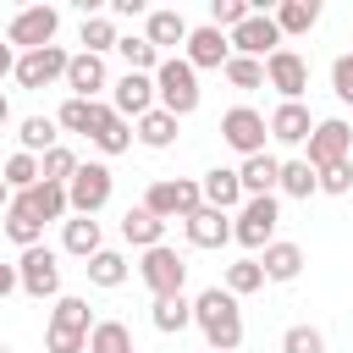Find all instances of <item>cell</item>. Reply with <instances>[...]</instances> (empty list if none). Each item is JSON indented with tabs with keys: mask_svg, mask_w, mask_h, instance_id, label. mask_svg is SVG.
<instances>
[{
	"mask_svg": "<svg viewBox=\"0 0 353 353\" xmlns=\"http://www.w3.org/2000/svg\"><path fill=\"white\" fill-rule=\"evenodd\" d=\"M0 127H11V99H6V88H0Z\"/></svg>",
	"mask_w": 353,
	"mask_h": 353,
	"instance_id": "816d5d0a",
	"label": "cell"
},
{
	"mask_svg": "<svg viewBox=\"0 0 353 353\" xmlns=\"http://www.w3.org/2000/svg\"><path fill=\"white\" fill-rule=\"evenodd\" d=\"M50 325H66V331H94V309H88V298H77V292H61L55 298V309H50Z\"/></svg>",
	"mask_w": 353,
	"mask_h": 353,
	"instance_id": "74e56055",
	"label": "cell"
},
{
	"mask_svg": "<svg viewBox=\"0 0 353 353\" xmlns=\"http://www.w3.org/2000/svg\"><path fill=\"white\" fill-rule=\"evenodd\" d=\"M17 292H28V298H61V254L55 248H22L17 254Z\"/></svg>",
	"mask_w": 353,
	"mask_h": 353,
	"instance_id": "8992f818",
	"label": "cell"
},
{
	"mask_svg": "<svg viewBox=\"0 0 353 353\" xmlns=\"http://www.w3.org/2000/svg\"><path fill=\"white\" fill-rule=\"evenodd\" d=\"M66 50L61 44H44V50H28V55H17V88H28V94H39V88H55L61 77H66Z\"/></svg>",
	"mask_w": 353,
	"mask_h": 353,
	"instance_id": "30bf717a",
	"label": "cell"
},
{
	"mask_svg": "<svg viewBox=\"0 0 353 353\" xmlns=\"http://www.w3.org/2000/svg\"><path fill=\"white\" fill-rule=\"evenodd\" d=\"M88 143H94L105 160H116V154H127V149H132V121H121V116L110 110V99H105V116H99V127L88 132Z\"/></svg>",
	"mask_w": 353,
	"mask_h": 353,
	"instance_id": "cb8c5ba5",
	"label": "cell"
},
{
	"mask_svg": "<svg viewBox=\"0 0 353 353\" xmlns=\"http://www.w3.org/2000/svg\"><path fill=\"white\" fill-rule=\"evenodd\" d=\"M55 33H61V11H55V6H22V11L6 22V44H11L17 55L55 44Z\"/></svg>",
	"mask_w": 353,
	"mask_h": 353,
	"instance_id": "52a82bcc",
	"label": "cell"
},
{
	"mask_svg": "<svg viewBox=\"0 0 353 353\" xmlns=\"http://www.w3.org/2000/svg\"><path fill=\"white\" fill-rule=\"evenodd\" d=\"M182 61H188L193 72H221V66L232 61V44H226V33H221V28H210V22H199V28H188V44H182Z\"/></svg>",
	"mask_w": 353,
	"mask_h": 353,
	"instance_id": "5bb4252c",
	"label": "cell"
},
{
	"mask_svg": "<svg viewBox=\"0 0 353 353\" xmlns=\"http://www.w3.org/2000/svg\"><path fill=\"white\" fill-rule=\"evenodd\" d=\"M110 11H116V17H149L143 0H110Z\"/></svg>",
	"mask_w": 353,
	"mask_h": 353,
	"instance_id": "c3c4849f",
	"label": "cell"
},
{
	"mask_svg": "<svg viewBox=\"0 0 353 353\" xmlns=\"http://www.w3.org/2000/svg\"><path fill=\"white\" fill-rule=\"evenodd\" d=\"M193 325L204 331V353H237L243 347V309L226 287L193 292Z\"/></svg>",
	"mask_w": 353,
	"mask_h": 353,
	"instance_id": "6da1fadb",
	"label": "cell"
},
{
	"mask_svg": "<svg viewBox=\"0 0 353 353\" xmlns=\"http://www.w3.org/2000/svg\"><path fill=\"white\" fill-rule=\"evenodd\" d=\"M199 99H204V88H199V72L182 61V55H165L160 66H154V105L165 110V116H193L199 110Z\"/></svg>",
	"mask_w": 353,
	"mask_h": 353,
	"instance_id": "7a4b0ae2",
	"label": "cell"
},
{
	"mask_svg": "<svg viewBox=\"0 0 353 353\" xmlns=\"http://www.w3.org/2000/svg\"><path fill=\"white\" fill-rule=\"evenodd\" d=\"M149 325H154L160 336H176V331H188V325H193V298H188V292L154 298V303H149Z\"/></svg>",
	"mask_w": 353,
	"mask_h": 353,
	"instance_id": "4316f807",
	"label": "cell"
},
{
	"mask_svg": "<svg viewBox=\"0 0 353 353\" xmlns=\"http://www.w3.org/2000/svg\"><path fill=\"white\" fill-rule=\"evenodd\" d=\"M331 94H336L342 105H353V55H336V61H331Z\"/></svg>",
	"mask_w": 353,
	"mask_h": 353,
	"instance_id": "7dc6e473",
	"label": "cell"
},
{
	"mask_svg": "<svg viewBox=\"0 0 353 353\" xmlns=\"http://www.w3.org/2000/svg\"><path fill=\"white\" fill-rule=\"evenodd\" d=\"M143 210L154 221H188L193 210H204V193H199V176H160L143 188Z\"/></svg>",
	"mask_w": 353,
	"mask_h": 353,
	"instance_id": "277c9868",
	"label": "cell"
},
{
	"mask_svg": "<svg viewBox=\"0 0 353 353\" xmlns=\"http://www.w3.org/2000/svg\"><path fill=\"white\" fill-rule=\"evenodd\" d=\"M6 210H11V188L0 182V215H6Z\"/></svg>",
	"mask_w": 353,
	"mask_h": 353,
	"instance_id": "f5cc1de1",
	"label": "cell"
},
{
	"mask_svg": "<svg viewBox=\"0 0 353 353\" xmlns=\"http://www.w3.org/2000/svg\"><path fill=\"white\" fill-rule=\"evenodd\" d=\"M11 72H17V50H11V44H6V39H0V83H6V77H11Z\"/></svg>",
	"mask_w": 353,
	"mask_h": 353,
	"instance_id": "f907efd6",
	"label": "cell"
},
{
	"mask_svg": "<svg viewBox=\"0 0 353 353\" xmlns=\"http://www.w3.org/2000/svg\"><path fill=\"white\" fill-rule=\"evenodd\" d=\"M138 281L149 287V298H171V292L188 287V259H182L171 243L143 248V259H138Z\"/></svg>",
	"mask_w": 353,
	"mask_h": 353,
	"instance_id": "ba28073f",
	"label": "cell"
},
{
	"mask_svg": "<svg viewBox=\"0 0 353 353\" xmlns=\"http://www.w3.org/2000/svg\"><path fill=\"white\" fill-rule=\"evenodd\" d=\"M88 353H138V342H132V331H127L121 320H94Z\"/></svg>",
	"mask_w": 353,
	"mask_h": 353,
	"instance_id": "f35d334b",
	"label": "cell"
},
{
	"mask_svg": "<svg viewBox=\"0 0 353 353\" xmlns=\"http://www.w3.org/2000/svg\"><path fill=\"white\" fill-rule=\"evenodd\" d=\"M17 143H22V154H50L55 143H61V127H55V116H22L17 121Z\"/></svg>",
	"mask_w": 353,
	"mask_h": 353,
	"instance_id": "f1b7e54d",
	"label": "cell"
},
{
	"mask_svg": "<svg viewBox=\"0 0 353 353\" xmlns=\"http://www.w3.org/2000/svg\"><path fill=\"white\" fill-rule=\"evenodd\" d=\"M276 193H287V199H309V193H320V176H314V165H309L303 154H292V160H281V176H276Z\"/></svg>",
	"mask_w": 353,
	"mask_h": 353,
	"instance_id": "836d02e7",
	"label": "cell"
},
{
	"mask_svg": "<svg viewBox=\"0 0 353 353\" xmlns=\"http://www.w3.org/2000/svg\"><path fill=\"white\" fill-rule=\"evenodd\" d=\"M199 193H204V204L210 210H237L243 204V182H237V165H210L204 176H199Z\"/></svg>",
	"mask_w": 353,
	"mask_h": 353,
	"instance_id": "7402d4cb",
	"label": "cell"
},
{
	"mask_svg": "<svg viewBox=\"0 0 353 353\" xmlns=\"http://www.w3.org/2000/svg\"><path fill=\"white\" fill-rule=\"evenodd\" d=\"M116 55L127 61V72H143V77H154V66L165 61V55H160L143 33H121V39H116Z\"/></svg>",
	"mask_w": 353,
	"mask_h": 353,
	"instance_id": "e575fe53",
	"label": "cell"
},
{
	"mask_svg": "<svg viewBox=\"0 0 353 353\" xmlns=\"http://www.w3.org/2000/svg\"><path fill=\"white\" fill-rule=\"evenodd\" d=\"M110 110H116L121 121L149 116V110H154V77H143V72H121V77L110 83Z\"/></svg>",
	"mask_w": 353,
	"mask_h": 353,
	"instance_id": "e0dca14e",
	"label": "cell"
},
{
	"mask_svg": "<svg viewBox=\"0 0 353 353\" xmlns=\"http://www.w3.org/2000/svg\"><path fill=\"white\" fill-rule=\"evenodd\" d=\"M265 132H270L281 149H303V143H309V132H314V116H309V105H303V99H281V105L265 116Z\"/></svg>",
	"mask_w": 353,
	"mask_h": 353,
	"instance_id": "2e32d148",
	"label": "cell"
},
{
	"mask_svg": "<svg viewBox=\"0 0 353 353\" xmlns=\"http://www.w3.org/2000/svg\"><path fill=\"white\" fill-rule=\"evenodd\" d=\"M0 182H6L11 193H28V188L39 182V160H33V154H22V149H17V154H6V165H0Z\"/></svg>",
	"mask_w": 353,
	"mask_h": 353,
	"instance_id": "60d3db41",
	"label": "cell"
},
{
	"mask_svg": "<svg viewBox=\"0 0 353 353\" xmlns=\"http://www.w3.org/2000/svg\"><path fill=\"white\" fill-rule=\"evenodd\" d=\"M281 353H325V331L309 325V320H298V325L281 331Z\"/></svg>",
	"mask_w": 353,
	"mask_h": 353,
	"instance_id": "7bdbcfd3",
	"label": "cell"
},
{
	"mask_svg": "<svg viewBox=\"0 0 353 353\" xmlns=\"http://www.w3.org/2000/svg\"><path fill=\"white\" fill-rule=\"evenodd\" d=\"M17 199L33 210V221H39V226H44V221H66V215H72V204H66V188H61V182H33V188H28V193H17Z\"/></svg>",
	"mask_w": 353,
	"mask_h": 353,
	"instance_id": "d4e9b609",
	"label": "cell"
},
{
	"mask_svg": "<svg viewBox=\"0 0 353 353\" xmlns=\"http://www.w3.org/2000/svg\"><path fill=\"white\" fill-rule=\"evenodd\" d=\"M276 176H281V160L265 149V154H248V160H237V182H243V199H265V193H276Z\"/></svg>",
	"mask_w": 353,
	"mask_h": 353,
	"instance_id": "603a6c76",
	"label": "cell"
},
{
	"mask_svg": "<svg viewBox=\"0 0 353 353\" xmlns=\"http://www.w3.org/2000/svg\"><path fill=\"white\" fill-rule=\"evenodd\" d=\"M11 292H17V265L0 259V298H11Z\"/></svg>",
	"mask_w": 353,
	"mask_h": 353,
	"instance_id": "681fc988",
	"label": "cell"
},
{
	"mask_svg": "<svg viewBox=\"0 0 353 353\" xmlns=\"http://www.w3.org/2000/svg\"><path fill=\"white\" fill-rule=\"evenodd\" d=\"M110 193H116L110 165H105V160H77V171H72V182H66L72 215H99V210L110 204Z\"/></svg>",
	"mask_w": 353,
	"mask_h": 353,
	"instance_id": "5b68a950",
	"label": "cell"
},
{
	"mask_svg": "<svg viewBox=\"0 0 353 353\" xmlns=\"http://www.w3.org/2000/svg\"><path fill=\"white\" fill-rule=\"evenodd\" d=\"M121 243L138 248V254H143V248H160V243H165V221H154L143 204H132V210L121 215Z\"/></svg>",
	"mask_w": 353,
	"mask_h": 353,
	"instance_id": "484cf974",
	"label": "cell"
},
{
	"mask_svg": "<svg viewBox=\"0 0 353 353\" xmlns=\"http://www.w3.org/2000/svg\"><path fill=\"white\" fill-rule=\"evenodd\" d=\"M221 77L237 88V94H254V88H265V61H248V55H232L226 66H221Z\"/></svg>",
	"mask_w": 353,
	"mask_h": 353,
	"instance_id": "ab89813d",
	"label": "cell"
},
{
	"mask_svg": "<svg viewBox=\"0 0 353 353\" xmlns=\"http://www.w3.org/2000/svg\"><path fill=\"white\" fill-rule=\"evenodd\" d=\"M254 6L248 0H210V28H221V33H232L243 17H248Z\"/></svg>",
	"mask_w": 353,
	"mask_h": 353,
	"instance_id": "f6af8a7d",
	"label": "cell"
},
{
	"mask_svg": "<svg viewBox=\"0 0 353 353\" xmlns=\"http://www.w3.org/2000/svg\"><path fill=\"white\" fill-rule=\"evenodd\" d=\"M347 55H353V50H347Z\"/></svg>",
	"mask_w": 353,
	"mask_h": 353,
	"instance_id": "11a10c76",
	"label": "cell"
},
{
	"mask_svg": "<svg viewBox=\"0 0 353 353\" xmlns=\"http://www.w3.org/2000/svg\"><path fill=\"white\" fill-rule=\"evenodd\" d=\"M221 287H226L232 298H248V292H259V287H265V270H259V259H254V254L232 259V265H226V276H221Z\"/></svg>",
	"mask_w": 353,
	"mask_h": 353,
	"instance_id": "8d00e7d4",
	"label": "cell"
},
{
	"mask_svg": "<svg viewBox=\"0 0 353 353\" xmlns=\"http://www.w3.org/2000/svg\"><path fill=\"white\" fill-rule=\"evenodd\" d=\"M0 232H6V237H11L17 248H39V243H44V226L33 221V210H28V204H22L17 193H11V210L0 215Z\"/></svg>",
	"mask_w": 353,
	"mask_h": 353,
	"instance_id": "f546056e",
	"label": "cell"
},
{
	"mask_svg": "<svg viewBox=\"0 0 353 353\" xmlns=\"http://www.w3.org/2000/svg\"><path fill=\"white\" fill-rule=\"evenodd\" d=\"M254 259H259L265 281H276V287H287V281H298V276H303V248H298V243H287V237L265 243Z\"/></svg>",
	"mask_w": 353,
	"mask_h": 353,
	"instance_id": "d6986e66",
	"label": "cell"
},
{
	"mask_svg": "<svg viewBox=\"0 0 353 353\" xmlns=\"http://www.w3.org/2000/svg\"><path fill=\"white\" fill-rule=\"evenodd\" d=\"M72 171H77V154L66 149V143H55L50 154H39V182H72Z\"/></svg>",
	"mask_w": 353,
	"mask_h": 353,
	"instance_id": "b9f144b4",
	"label": "cell"
},
{
	"mask_svg": "<svg viewBox=\"0 0 353 353\" xmlns=\"http://www.w3.org/2000/svg\"><path fill=\"white\" fill-rule=\"evenodd\" d=\"M44 353H88V336L66 325H44Z\"/></svg>",
	"mask_w": 353,
	"mask_h": 353,
	"instance_id": "bcb514c9",
	"label": "cell"
},
{
	"mask_svg": "<svg viewBox=\"0 0 353 353\" xmlns=\"http://www.w3.org/2000/svg\"><path fill=\"white\" fill-rule=\"evenodd\" d=\"M99 248H105V232H99L94 215H66V221H61V254H72V259L88 265Z\"/></svg>",
	"mask_w": 353,
	"mask_h": 353,
	"instance_id": "44dd1931",
	"label": "cell"
},
{
	"mask_svg": "<svg viewBox=\"0 0 353 353\" xmlns=\"http://www.w3.org/2000/svg\"><path fill=\"white\" fill-rule=\"evenodd\" d=\"M276 226H281V199L265 193V199H243L232 210V243H243L248 254H259L265 243H276Z\"/></svg>",
	"mask_w": 353,
	"mask_h": 353,
	"instance_id": "3957f363",
	"label": "cell"
},
{
	"mask_svg": "<svg viewBox=\"0 0 353 353\" xmlns=\"http://www.w3.org/2000/svg\"><path fill=\"white\" fill-rule=\"evenodd\" d=\"M188 28H193V22H188V17L176 11V6H154V11L143 17V39H149V44L160 50V55L182 50V44H188Z\"/></svg>",
	"mask_w": 353,
	"mask_h": 353,
	"instance_id": "ac0fdd59",
	"label": "cell"
},
{
	"mask_svg": "<svg viewBox=\"0 0 353 353\" xmlns=\"http://www.w3.org/2000/svg\"><path fill=\"white\" fill-rule=\"evenodd\" d=\"M303 160L320 171V165H336V160H353V127L342 121V116H325V121H314V132H309V143H303Z\"/></svg>",
	"mask_w": 353,
	"mask_h": 353,
	"instance_id": "8fae6325",
	"label": "cell"
},
{
	"mask_svg": "<svg viewBox=\"0 0 353 353\" xmlns=\"http://www.w3.org/2000/svg\"><path fill=\"white\" fill-rule=\"evenodd\" d=\"M314 176H320V193H331V199H342V193H353V160H336V165H320Z\"/></svg>",
	"mask_w": 353,
	"mask_h": 353,
	"instance_id": "ee69618b",
	"label": "cell"
},
{
	"mask_svg": "<svg viewBox=\"0 0 353 353\" xmlns=\"http://www.w3.org/2000/svg\"><path fill=\"white\" fill-rule=\"evenodd\" d=\"M66 99H99L105 88H110V66H105V55H88V50H77L72 61H66Z\"/></svg>",
	"mask_w": 353,
	"mask_h": 353,
	"instance_id": "9a60e30c",
	"label": "cell"
},
{
	"mask_svg": "<svg viewBox=\"0 0 353 353\" xmlns=\"http://www.w3.org/2000/svg\"><path fill=\"white\" fill-rule=\"evenodd\" d=\"M0 353H11V347H6V342H0Z\"/></svg>",
	"mask_w": 353,
	"mask_h": 353,
	"instance_id": "db71d44e",
	"label": "cell"
},
{
	"mask_svg": "<svg viewBox=\"0 0 353 353\" xmlns=\"http://www.w3.org/2000/svg\"><path fill=\"white\" fill-rule=\"evenodd\" d=\"M116 39H121V33H116V17H105V11H99V17H83V28H77V44H83L88 55H110Z\"/></svg>",
	"mask_w": 353,
	"mask_h": 353,
	"instance_id": "d590c367",
	"label": "cell"
},
{
	"mask_svg": "<svg viewBox=\"0 0 353 353\" xmlns=\"http://www.w3.org/2000/svg\"><path fill=\"white\" fill-rule=\"evenodd\" d=\"M83 270H88V287H99V292H116V287L132 276V265H127V254H121V248H99Z\"/></svg>",
	"mask_w": 353,
	"mask_h": 353,
	"instance_id": "83f0119b",
	"label": "cell"
},
{
	"mask_svg": "<svg viewBox=\"0 0 353 353\" xmlns=\"http://www.w3.org/2000/svg\"><path fill=\"white\" fill-rule=\"evenodd\" d=\"M132 143H143V149H171V143H176V116H165V110L154 105L149 116L132 121Z\"/></svg>",
	"mask_w": 353,
	"mask_h": 353,
	"instance_id": "4dcf8cb0",
	"label": "cell"
},
{
	"mask_svg": "<svg viewBox=\"0 0 353 353\" xmlns=\"http://www.w3.org/2000/svg\"><path fill=\"white\" fill-rule=\"evenodd\" d=\"M265 138H270V132H265V116H259L254 105H232V110L221 116V143L237 149L243 160H248V154H265Z\"/></svg>",
	"mask_w": 353,
	"mask_h": 353,
	"instance_id": "7c38bea8",
	"label": "cell"
},
{
	"mask_svg": "<svg viewBox=\"0 0 353 353\" xmlns=\"http://www.w3.org/2000/svg\"><path fill=\"white\" fill-rule=\"evenodd\" d=\"M270 17H276V28H281V39H298V33H309V28L320 22V0H281Z\"/></svg>",
	"mask_w": 353,
	"mask_h": 353,
	"instance_id": "1f68e13d",
	"label": "cell"
},
{
	"mask_svg": "<svg viewBox=\"0 0 353 353\" xmlns=\"http://www.w3.org/2000/svg\"><path fill=\"white\" fill-rule=\"evenodd\" d=\"M182 232H188L193 248H226V243H232V215L204 204V210H193V215L182 221Z\"/></svg>",
	"mask_w": 353,
	"mask_h": 353,
	"instance_id": "ffe728a7",
	"label": "cell"
},
{
	"mask_svg": "<svg viewBox=\"0 0 353 353\" xmlns=\"http://www.w3.org/2000/svg\"><path fill=\"white\" fill-rule=\"evenodd\" d=\"M99 116H105V99H66V105L55 110V127H61V132H83V138H88V132L99 127Z\"/></svg>",
	"mask_w": 353,
	"mask_h": 353,
	"instance_id": "d6a6232c",
	"label": "cell"
},
{
	"mask_svg": "<svg viewBox=\"0 0 353 353\" xmlns=\"http://www.w3.org/2000/svg\"><path fill=\"white\" fill-rule=\"evenodd\" d=\"M226 44H232V55L265 61V55H276V50H281V28H276V17H270V11H248V17L226 33Z\"/></svg>",
	"mask_w": 353,
	"mask_h": 353,
	"instance_id": "9c48e42d",
	"label": "cell"
},
{
	"mask_svg": "<svg viewBox=\"0 0 353 353\" xmlns=\"http://www.w3.org/2000/svg\"><path fill=\"white\" fill-rule=\"evenodd\" d=\"M265 88H276L281 99H303L309 94V61L281 44L276 55H265Z\"/></svg>",
	"mask_w": 353,
	"mask_h": 353,
	"instance_id": "4fadbf2b",
	"label": "cell"
}]
</instances>
